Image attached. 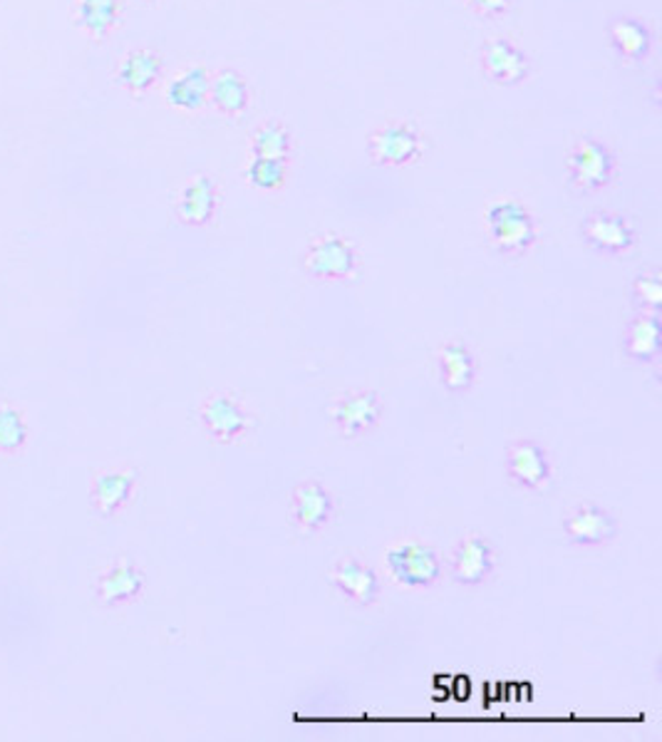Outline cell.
Here are the masks:
<instances>
[{
  "instance_id": "6da1fadb",
  "label": "cell",
  "mask_w": 662,
  "mask_h": 742,
  "mask_svg": "<svg viewBox=\"0 0 662 742\" xmlns=\"http://www.w3.org/2000/svg\"><path fill=\"white\" fill-rule=\"evenodd\" d=\"M561 531L566 544L581 551H603L611 547L621 534V519L615 517L613 509L595 499L573 501L571 507L563 509Z\"/></svg>"
},
{
  "instance_id": "7a4b0ae2",
  "label": "cell",
  "mask_w": 662,
  "mask_h": 742,
  "mask_svg": "<svg viewBox=\"0 0 662 742\" xmlns=\"http://www.w3.org/2000/svg\"><path fill=\"white\" fill-rule=\"evenodd\" d=\"M498 572V551L494 541L484 531H466L454 544L447 562H444V574L454 584L466 592H476L494 582Z\"/></svg>"
},
{
  "instance_id": "3957f363",
  "label": "cell",
  "mask_w": 662,
  "mask_h": 742,
  "mask_svg": "<svg viewBox=\"0 0 662 742\" xmlns=\"http://www.w3.org/2000/svg\"><path fill=\"white\" fill-rule=\"evenodd\" d=\"M387 572L407 592H429L444 582V556L419 539L399 541L387 549Z\"/></svg>"
},
{
  "instance_id": "277c9868",
  "label": "cell",
  "mask_w": 662,
  "mask_h": 742,
  "mask_svg": "<svg viewBox=\"0 0 662 742\" xmlns=\"http://www.w3.org/2000/svg\"><path fill=\"white\" fill-rule=\"evenodd\" d=\"M490 236L496 251L506 258H524L539 242V226L534 214L524 204L504 199L490 206L486 212Z\"/></svg>"
},
{
  "instance_id": "5b68a950",
  "label": "cell",
  "mask_w": 662,
  "mask_h": 742,
  "mask_svg": "<svg viewBox=\"0 0 662 742\" xmlns=\"http://www.w3.org/2000/svg\"><path fill=\"white\" fill-rule=\"evenodd\" d=\"M338 519V497L320 479H300L288 495V521L303 537H318Z\"/></svg>"
},
{
  "instance_id": "8992f818",
  "label": "cell",
  "mask_w": 662,
  "mask_h": 742,
  "mask_svg": "<svg viewBox=\"0 0 662 742\" xmlns=\"http://www.w3.org/2000/svg\"><path fill=\"white\" fill-rule=\"evenodd\" d=\"M303 274L318 283H345L353 281L360 271V256L350 238L338 234H325L313 238L300 258Z\"/></svg>"
},
{
  "instance_id": "52a82bcc",
  "label": "cell",
  "mask_w": 662,
  "mask_h": 742,
  "mask_svg": "<svg viewBox=\"0 0 662 742\" xmlns=\"http://www.w3.org/2000/svg\"><path fill=\"white\" fill-rule=\"evenodd\" d=\"M385 420V402L377 390L353 388L340 392L330 406V422L343 440L355 442L375 432Z\"/></svg>"
},
{
  "instance_id": "ba28073f",
  "label": "cell",
  "mask_w": 662,
  "mask_h": 742,
  "mask_svg": "<svg viewBox=\"0 0 662 742\" xmlns=\"http://www.w3.org/2000/svg\"><path fill=\"white\" fill-rule=\"evenodd\" d=\"M199 424L216 445H238L254 430V414L231 392H209L199 406Z\"/></svg>"
},
{
  "instance_id": "9c48e42d",
  "label": "cell",
  "mask_w": 662,
  "mask_h": 742,
  "mask_svg": "<svg viewBox=\"0 0 662 742\" xmlns=\"http://www.w3.org/2000/svg\"><path fill=\"white\" fill-rule=\"evenodd\" d=\"M504 472L518 492H544L553 482V460L546 445L534 438H516L506 445Z\"/></svg>"
},
{
  "instance_id": "30bf717a",
  "label": "cell",
  "mask_w": 662,
  "mask_h": 742,
  "mask_svg": "<svg viewBox=\"0 0 662 742\" xmlns=\"http://www.w3.org/2000/svg\"><path fill=\"white\" fill-rule=\"evenodd\" d=\"M328 584L345 604L370 608L383 598V576L370 562L355 554H343L330 564Z\"/></svg>"
},
{
  "instance_id": "8fae6325",
  "label": "cell",
  "mask_w": 662,
  "mask_h": 742,
  "mask_svg": "<svg viewBox=\"0 0 662 742\" xmlns=\"http://www.w3.org/2000/svg\"><path fill=\"white\" fill-rule=\"evenodd\" d=\"M147 592V572L132 559H117L95 576L92 594L102 608H122Z\"/></svg>"
},
{
  "instance_id": "7c38bea8",
  "label": "cell",
  "mask_w": 662,
  "mask_h": 742,
  "mask_svg": "<svg viewBox=\"0 0 662 742\" xmlns=\"http://www.w3.org/2000/svg\"><path fill=\"white\" fill-rule=\"evenodd\" d=\"M434 368L439 385L454 398L472 392L480 380V358L462 338H449L434 351Z\"/></svg>"
},
{
  "instance_id": "4fadbf2b",
  "label": "cell",
  "mask_w": 662,
  "mask_h": 742,
  "mask_svg": "<svg viewBox=\"0 0 662 742\" xmlns=\"http://www.w3.org/2000/svg\"><path fill=\"white\" fill-rule=\"evenodd\" d=\"M139 475L132 467H107L97 472L90 489V505L102 519H115L132 505Z\"/></svg>"
},
{
  "instance_id": "5bb4252c",
  "label": "cell",
  "mask_w": 662,
  "mask_h": 742,
  "mask_svg": "<svg viewBox=\"0 0 662 742\" xmlns=\"http://www.w3.org/2000/svg\"><path fill=\"white\" fill-rule=\"evenodd\" d=\"M583 242L603 256H625L638 244L633 222L615 212H595L581 226Z\"/></svg>"
},
{
  "instance_id": "9a60e30c",
  "label": "cell",
  "mask_w": 662,
  "mask_h": 742,
  "mask_svg": "<svg viewBox=\"0 0 662 742\" xmlns=\"http://www.w3.org/2000/svg\"><path fill=\"white\" fill-rule=\"evenodd\" d=\"M621 355L635 368H653L662 355L660 313L635 311L621 333Z\"/></svg>"
},
{
  "instance_id": "2e32d148",
  "label": "cell",
  "mask_w": 662,
  "mask_h": 742,
  "mask_svg": "<svg viewBox=\"0 0 662 742\" xmlns=\"http://www.w3.org/2000/svg\"><path fill=\"white\" fill-rule=\"evenodd\" d=\"M613 174H615L613 155L601 145V141L583 139L573 147L569 159V177L579 192L593 194L605 189L607 184L613 182Z\"/></svg>"
},
{
  "instance_id": "e0dca14e",
  "label": "cell",
  "mask_w": 662,
  "mask_h": 742,
  "mask_svg": "<svg viewBox=\"0 0 662 742\" xmlns=\"http://www.w3.org/2000/svg\"><path fill=\"white\" fill-rule=\"evenodd\" d=\"M219 212V189L209 177H197L179 194L177 214L187 226H209Z\"/></svg>"
},
{
  "instance_id": "ac0fdd59",
  "label": "cell",
  "mask_w": 662,
  "mask_h": 742,
  "mask_svg": "<svg viewBox=\"0 0 662 742\" xmlns=\"http://www.w3.org/2000/svg\"><path fill=\"white\" fill-rule=\"evenodd\" d=\"M117 78L132 95H142L151 90L161 78V56L149 48L127 52L117 70Z\"/></svg>"
},
{
  "instance_id": "d6986e66",
  "label": "cell",
  "mask_w": 662,
  "mask_h": 742,
  "mask_svg": "<svg viewBox=\"0 0 662 742\" xmlns=\"http://www.w3.org/2000/svg\"><path fill=\"white\" fill-rule=\"evenodd\" d=\"M373 155L385 165H405V162H412L419 155V139L409 127L393 125L375 135Z\"/></svg>"
},
{
  "instance_id": "ffe728a7",
  "label": "cell",
  "mask_w": 662,
  "mask_h": 742,
  "mask_svg": "<svg viewBox=\"0 0 662 742\" xmlns=\"http://www.w3.org/2000/svg\"><path fill=\"white\" fill-rule=\"evenodd\" d=\"M119 16H122L119 0H78V3H75L78 26L85 32H90L92 38L110 36L119 23Z\"/></svg>"
},
{
  "instance_id": "44dd1931",
  "label": "cell",
  "mask_w": 662,
  "mask_h": 742,
  "mask_svg": "<svg viewBox=\"0 0 662 742\" xmlns=\"http://www.w3.org/2000/svg\"><path fill=\"white\" fill-rule=\"evenodd\" d=\"M211 82L209 75L201 68H191L187 72H181L177 80H171L169 85V105L177 107V110H199V107L206 102L209 97Z\"/></svg>"
},
{
  "instance_id": "7402d4cb",
  "label": "cell",
  "mask_w": 662,
  "mask_h": 742,
  "mask_svg": "<svg viewBox=\"0 0 662 742\" xmlns=\"http://www.w3.org/2000/svg\"><path fill=\"white\" fill-rule=\"evenodd\" d=\"M484 65L498 80H518L526 70V60L521 52L504 40H494L484 50Z\"/></svg>"
},
{
  "instance_id": "603a6c76",
  "label": "cell",
  "mask_w": 662,
  "mask_h": 742,
  "mask_svg": "<svg viewBox=\"0 0 662 742\" xmlns=\"http://www.w3.org/2000/svg\"><path fill=\"white\" fill-rule=\"evenodd\" d=\"M30 440V424L23 410L0 406V455H18Z\"/></svg>"
},
{
  "instance_id": "cb8c5ba5",
  "label": "cell",
  "mask_w": 662,
  "mask_h": 742,
  "mask_svg": "<svg viewBox=\"0 0 662 742\" xmlns=\"http://www.w3.org/2000/svg\"><path fill=\"white\" fill-rule=\"evenodd\" d=\"M211 97L221 113L238 115L248 105V87L236 72L226 70L214 80Z\"/></svg>"
},
{
  "instance_id": "d4e9b609",
  "label": "cell",
  "mask_w": 662,
  "mask_h": 742,
  "mask_svg": "<svg viewBox=\"0 0 662 742\" xmlns=\"http://www.w3.org/2000/svg\"><path fill=\"white\" fill-rule=\"evenodd\" d=\"M633 311L660 313L662 309V276L658 269H645L631 283Z\"/></svg>"
},
{
  "instance_id": "484cf974",
  "label": "cell",
  "mask_w": 662,
  "mask_h": 742,
  "mask_svg": "<svg viewBox=\"0 0 662 742\" xmlns=\"http://www.w3.org/2000/svg\"><path fill=\"white\" fill-rule=\"evenodd\" d=\"M615 48L628 58H640L648 50V30L635 20H617L611 28Z\"/></svg>"
},
{
  "instance_id": "4316f807",
  "label": "cell",
  "mask_w": 662,
  "mask_h": 742,
  "mask_svg": "<svg viewBox=\"0 0 662 742\" xmlns=\"http://www.w3.org/2000/svg\"><path fill=\"white\" fill-rule=\"evenodd\" d=\"M248 177H251V182L260 189H280L286 184V162L256 157L251 167H248Z\"/></svg>"
},
{
  "instance_id": "83f0119b",
  "label": "cell",
  "mask_w": 662,
  "mask_h": 742,
  "mask_svg": "<svg viewBox=\"0 0 662 742\" xmlns=\"http://www.w3.org/2000/svg\"><path fill=\"white\" fill-rule=\"evenodd\" d=\"M254 152H256V157L286 162L288 159V135L276 125L264 127L254 139Z\"/></svg>"
},
{
  "instance_id": "f1b7e54d",
  "label": "cell",
  "mask_w": 662,
  "mask_h": 742,
  "mask_svg": "<svg viewBox=\"0 0 662 742\" xmlns=\"http://www.w3.org/2000/svg\"><path fill=\"white\" fill-rule=\"evenodd\" d=\"M476 6L484 8V10H502L506 8V0H474Z\"/></svg>"
}]
</instances>
